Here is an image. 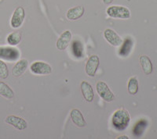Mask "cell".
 I'll return each mask as SVG.
<instances>
[{
  "instance_id": "13",
  "label": "cell",
  "mask_w": 157,
  "mask_h": 139,
  "mask_svg": "<svg viewBox=\"0 0 157 139\" xmlns=\"http://www.w3.org/2000/svg\"><path fill=\"white\" fill-rule=\"evenodd\" d=\"M28 64H29V62H28L27 59H23L19 60L13 66V67L12 74L14 77H20V76H21L25 72L26 69H27Z\"/></svg>"
},
{
  "instance_id": "22",
  "label": "cell",
  "mask_w": 157,
  "mask_h": 139,
  "mask_svg": "<svg viewBox=\"0 0 157 139\" xmlns=\"http://www.w3.org/2000/svg\"><path fill=\"white\" fill-rule=\"evenodd\" d=\"M9 76V70L7 66L2 59H0V78L6 79Z\"/></svg>"
},
{
  "instance_id": "1",
  "label": "cell",
  "mask_w": 157,
  "mask_h": 139,
  "mask_svg": "<svg viewBox=\"0 0 157 139\" xmlns=\"http://www.w3.org/2000/svg\"><path fill=\"white\" fill-rule=\"evenodd\" d=\"M130 121V116L129 112L123 109L116 110L112 117V123L113 127L119 130H125Z\"/></svg>"
},
{
  "instance_id": "9",
  "label": "cell",
  "mask_w": 157,
  "mask_h": 139,
  "mask_svg": "<svg viewBox=\"0 0 157 139\" xmlns=\"http://www.w3.org/2000/svg\"><path fill=\"white\" fill-rule=\"evenodd\" d=\"M104 35L108 42L113 46H120L123 44V39L120 36L112 29H106L104 32Z\"/></svg>"
},
{
  "instance_id": "4",
  "label": "cell",
  "mask_w": 157,
  "mask_h": 139,
  "mask_svg": "<svg viewBox=\"0 0 157 139\" xmlns=\"http://www.w3.org/2000/svg\"><path fill=\"white\" fill-rule=\"evenodd\" d=\"M96 89L101 98L107 102H113L115 96L109 86L104 81H98L96 84Z\"/></svg>"
},
{
  "instance_id": "14",
  "label": "cell",
  "mask_w": 157,
  "mask_h": 139,
  "mask_svg": "<svg viewBox=\"0 0 157 139\" xmlns=\"http://www.w3.org/2000/svg\"><path fill=\"white\" fill-rule=\"evenodd\" d=\"M85 9L82 5H78L75 7L71 8L67 12V18L70 20H78L83 15Z\"/></svg>"
},
{
  "instance_id": "11",
  "label": "cell",
  "mask_w": 157,
  "mask_h": 139,
  "mask_svg": "<svg viewBox=\"0 0 157 139\" xmlns=\"http://www.w3.org/2000/svg\"><path fill=\"white\" fill-rule=\"evenodd\" d=\"M71 39V33L70 32V30H65L61 36L59 37V38L57 41V48L59 50H64L66 49L67 47L68 46V44L70 43Z\"/></svg>"
},
{
  "instance_id": "6",
  "label": "cell",
  "mask_w": 157,
  "mask_h": 139,
  "mask_svg": "<svg viewBox=\"0 0 157 139\" xmlns=\"http://www.w3.org/2000/svg\"><path fill=\"white\" fill-rule=\"evenodd\" d=\"M25 12L22 6H19L14 10L10 20V25L13 28H18L22 25L25 20Z\"/></svg>"
},
{
  "instance_id": "17",
  "label": "cell",
  "mask_w": 157,
  "mask_h": 139,
  "mask_svg": "<svg viewBox=\"0 0 157 139\" xmlns=\"http://www.w3.org/2000/svg\"><path fill=\"white\" fill-rule=\"evenodd\" d=\"M0 94L6 98H12L14 93L9 85L4 82H0Z\"/></svg>"
},
{
  "instance_id": "21",
  "label": "cell",
  "mask_w": 157,
  "mask_h": 139,
  "mask_svg": "<svg viewBox=\"0 0 157 139\" xmlns=\"http://www.w3.org/2000/svg\"><path fill=\"white\" fill-rule=\"evenodd\" d=\"M147 126V121L145 119H141L140 121L137 122L135 125L134 129V134L136 136H141L142 134L143 131L145 129Z\"/></svg>"
},
{
  "instance_id": "7",
  "label": "cell",
  "mask_w": 157,
  "mask_h": 139,
  "mask_svg": "<svg viewBox=\"0 0 157 139\" xmlns=\"http://www.w3.org/2000/svg\"><path fill=\"white\" fill-rule=\"evenodd\" d=\"M99 64H100V59H99V57L98 55H93L90 56L87 62H86V67H85L86 74L89 77H94L97 70L98 69V66H99Z\"/></svg>"
},
{
  "instance_id": "5",
  "label": "cell",
  "mask_w": 157,
  "mask_h": 139,
  "mask_svg": "<svg viewBox=\"0 0 157 139\" xmlns=\"http://www.w3.org/2000/svg\"><path fill=\"white\" fill-rule=\"evenodd\" d=\"M31 71L37 75H47L52 72V68L48 63L43 61L32 62L30 66Z\"/></svg>"
},
{
  "instance_id": "2",
  "label": "cell",
  "mask_w": 157,
  "mask_h": 139,
  "mask_svg": "<svg viewBox=\"0 0 157 139\" xmlns=\"http://www.w3.org/2000/svg\"><path fill=\"white\" fill-rule=\"evenodd\" d=\"M109 16L118 19H129L130 17V11L125 6L122 5H112L106 10Z\"/></svg>"
},
{
  "instance_id": "18",
  "label": "cell",
  "mask_w": 157,
  "mask_h": 139,
  "mask_svg": "<svg viewBox=\"0 0 157 139\" xmlns=\"http://www.w3.org/2000/svg\"><path fill=\"white\" fill-rule=\"evenodd\" d=\"M72 52L76 58L83 57V48H82V43L79 41H74L71 45Z\"/></svg>"
},
{
  "instance_id": "19",
  "label": "cell",
  "mask_w": 157,
  "mask_h": 139,
  "mask_svg": "<svg viewBox=\"0 0 157 139\" xmlns=\"http://www.w3.org/2000/svg\"><path fill=\"white\" fill-rule=\"evenodd\" d=\"M127 90L130 94H136L138 91V81L135 77H133L129 80L127 84Z\"/></svg>"
},
{
  "instance_id": "3",
  "label": "cell",
  "mask_w": 157,
  "mask_h": 139,
  "mask_svg": "<svg viewBox=\"0 0 157 139\" xmlns=\"http://www.w3.org/2000/svg\"><path fill=\"white\" fill-rule=\"evenodd\" d=\"M20 52L17 48L10 46H0V59L16 61L19 59Z\"/></svg>"
},
{
  "instance_id": "10",
  "label": "cell",
  "mask_w": 157,
  "mask_h": 139,
  "mask_svg": "<svg viewBox=\"0 0 157 139\" xmlns=\"http://www.w3.org/2000/svg\"><path fill=\"white\" fill-rule=\"evenodd\" d=\"M80 89L84 99L88 102H92L94 97V93L91 84L87 81H82L80 84Z\"/></svg>"
},
{
  "instance_id": "23",
  "label": "cell",
  "mask_w": 157,
  "mask_h": 139,
  "mask_svg": "<svg viewBox=\"0 0 157 139\" xmlns=\"http://www.w3.org/2000/svg\"><path fill=\"white\" fill-rule=\"evenodd\" d=\"M113 0H103V2L105 4H106V5H109V4L112 3L113 2Z\"/></svg>"
},
{
  "instance_id": "24",
  "label": "cell",
  "mask_w": 157,
  "mask_h": 139,
  "mask_svg": "<svg viewBox=\"0 0 157 139\" xmlns=\"http://www.w3.org/2000/svg\"><path fill=\"white\" fill-rule=\"evenodd\" d=\"M123 138H125V139H128V137L126 135H123V136H120V137H118V139H123Z\"/></svg>"
},
{
  "instance_id": "20",
  "label": "cell",
  "mask_w": 157,
  "mask_h": 139,
  "mask_svg": "<svg viewBox=\"0 0 157 139\" xmlns=\"http://www.w3.org/2000/svg\"><path fill=\"white\" fill-rule=\"evenodd\" d=\"M21 40V35L19 32H17V31L10 34L7 36V38H6V41L10 45H18Z\"/></svg>"
},
{
  "instance_id": "15",
  "label": "cell",
  "mask_w": 157,
  "mask_h": 139,
  "mask_svg": "<svg viewBox=\"0 0 157 139\" xmlns=\"http://www.w3.org/2000/svg\"><path fill=\"white\" fill-rule=\"evenodd\" d=\"M140 63L143 71L146 75H149L152 72V63L147 55H141L139 58Z\"/></svg>"
},
{
  "instance_id": "8",
  "label": "cell",
  "mask_w": 157,
  "mask_h": 139,
  "mask_svg": "<svg viewBox=\"0 0 157 139\" xmlns=\"http://www.w3.org/2000/svg\"><path fill=\"white\" fill-rule=\"evenodd\" d=\"M6 123L11 125L13 127L20 130H23L27 128L28 123L25 119L19 116H14V115H10L8 116L5 119Z\"/></svg>"
},
{
  "instance_id": "16",
  "label": "cell",
  "mask_w": 157,
  "mask_h": 139,
  "mask_svg": "<svg viewBox=\"0 0 157 139\" xmlns=\"http://www.w3.org/2000/svg\"><path fill=\"white\" fill-rule=\"evenodd\" d=\"M133 47V41L130 37H127L124 41H123V45L122 48L120 49L119 54L120 55L123 56V57H127V55L130 54L131 48Z\"/></svg>"
},
{
  "instance_id": "12",
  "label": "cell",
  "mask_w": 157,
  "mask_h": 139,
  "mask_svg": "<svg viewBox=\"0 0 157 139\" xmlns=\"http://www.w3.org/2000/svg\"><path fill=\"white\" fill-rule=\"evenodd\" d=\"M71 119L74 123L78 127H86V122L82 116V112L80 110L77 109H74L70 112Z\"/></svg>"
}]
</instances>
